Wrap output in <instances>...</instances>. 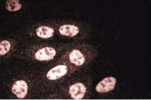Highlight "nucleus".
<instances>
[{
    "instance_id": "obj_1",
    "label": "nucleus",
    "mask_w": 151,
    "mask_h": 100,
    "mask_svg": "<svg viewBox=\"0 0 151 100\" xmlns=\"http://www.w3.org/2000/svg\"><path fill=\"white\" fill-rule=\"evenodd\" d=\"M87 51L79 47L70 50L63 58L64 64L71 67L82 66L89 60Z\"/></svg>"
},
{
    "instance_id": "obj_2",
    "label": "nucleus",
    "mask_w": 151,
    "mask_h": 100,
    "mask_svg": "<svg viewBox=\"0 0 151 100\" xmlns=\"http://www.w3.org/2000/svg\"><path fill=\"white\" fill-rule=\"evenodd\" d=\"M71 69L72 67L68 65H60L50 70L47 73L46 77L50 81L58 80L68 74Z\"/></svg>"
},
{
    "instance_id": "obj_3",
    "label": "nucleus",
    "mask_w": 151,
    "mask_h": 100,
    "mask_svg": "<svg viewBox=\"0 0 151 100\" xmlns=\"http://www.w3.org/2000/svg\"><path fill=\"white\" fill-rule=\"evenodd\" d=\"M57 55V51L52 47L42 48L34 54V58L40 61H48L53 59Z\"/></svg>"
},
{
    "instance_id": "obj_4",
    "label": "nucleus",
    "mask_w": 151,
    "mask_h": 100,
    "mask_svg": "<svg viewBox=\"0 0 151 100\" xmlns=\"http://www.w3.org/2000/svg\"><path fill=\"white\" fill-rule=\"evenodd\" d=\"M116 84V80L114 77L105 78L99 83L96 87L97 92L100 93H105L110 92L115 88Z\"/></svg>"
},
{
    "instance_id": "obj_5",
    "label": "nucleus",
    "mask_w": 151,
    "mask_h": 100,
    "mask_svg": "<svg viewBox=\"0 0 151 100\" xmlns=\"http://www.w3.org/2000/svg\"><path fill=\"white\" fill-rule=\"evenodd\" d=\"M86 90V87L83 84L78 83L70 86L69 88V94L73 99L80 100L84 97Z\"/></svg>"
},
{
    "instance_id": "obj_6",
    "label": "nucleus",
    "mask_w": 151,
    "mask_h": 100,
    "mask_svg": "<svg viewBox=\"0 0 151 100\" xmlns=\"http://www.w3.org/2000/svg\"><path fill=\"white\" fill-rule=\"evenodd\" d=\"M12 91L18 98H24L27 94V84L23 80L17 81L13 85Z\"/></svg>"
},
{
    "instance_id": "obj_7",
    "label": "nucleus",
    "mask_w": 151,
    "mask_h": 100,
    "mask_svg": "<svg viewBox=\"0 0 151 100\" xmlns=\"http://www.w3.org/2000/svg\"><path fill=\"white\" fill-rule=\"evenodd\" d=\"M79 32V28L73 25H64L59 28V32L62 35L70 37L76 36Z\"/></svg>"
},
{
    "instance_id": "obj_8",
    "label": "nucleus",
    "mask_w": 151,
    "mask_h": 100,
    "mask_svg": "<svg viewBox=\"0 0 151 100\" xmlns=\"http://www.w3.org/2000/svg\"><path fill=\"white\" fill-rule=\"evenodd\" d=\"M54 30L47 26H41L36 29V33L39 37L47 39L52 37L54 34Z\"/></svg>"
},
{
    "instance_id": "obj_9",
    "label": "nucleus",
    "mask_w": 151,
    "mask_h": 100,
    "mask_svg": "<svg viewBox=\"0 0 151 100\" xmlns=\"http://www.w3.org/2000/svg\"><path fill=\"white\" fill-rule=\"evenodd\" d=\"M22 5L19 3V1L15 0H10L8 1L6 3V7L8 10L9 11H16L19 10Z\"/></svg>"
},
{
    "instance_id": "obj_10",
    "label": "nucleus",
    "mask_w": 151,
    "mask_h": 100,
    "mask_svg": "<svg viewBox=\"0 0 151 100\" xmlns=\"http://www.w3.org/2000/svg\"><path fill=\"white\" fill-rule=\"evenodd\" d=\"M11 44L8 41L4 40L0 44V54L1 56L6 54L10 50Z\"/></svg>"
}]
</instances>
